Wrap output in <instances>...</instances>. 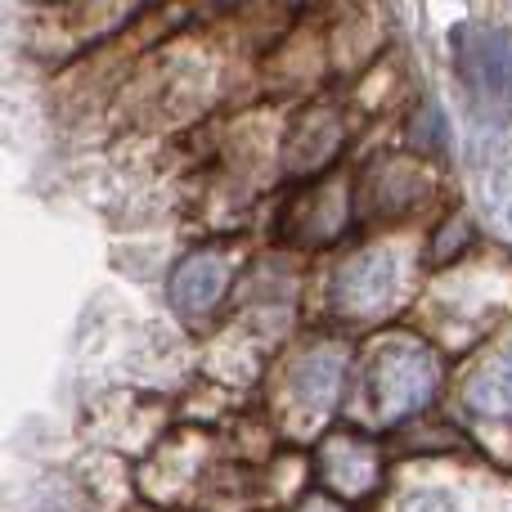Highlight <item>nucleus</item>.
Masks as SVG:
<instances>
[{"label": "nucleus", "instance_id": "1", "mask_svg": "<svg viewBox=\"0 0 512 512\" xmlns=\"http://www.w3.org/2000/svg\"><path fill=\"white\" fill-rule=\"evenodd\" d=\"M436 382H441V369H436V355L427 351L418 337H391L373 351L369 360V405L382 423H405L418 409L432 400Z\"/></svg>", "mask_w": 512, "mask_h": 512}, {"label": "nucleus", "instance_id": "2", "mask_svg": "<svg viewBox=\"0 0 512 512\" xmlns=\"http://www.w3.org/2000/svg\"><path fill=\"white\" fill-rule=\"evenodd\" d=\"M454 63L472 95L508 104L512 99V32L508 27H463L454 36Z\"/></svg>", "mask_w": 512, "mask_h": 512}, {"label": "nucleus", "instance_id": "3", "mask_svg": "<svg viewBox=\"0 0 512 512\" xmlns=\"http://www.w3.org/2000/svg\"><path fill=\"white\" fill-rule=\"evenodd\" d=\"M396 283H400V265L387 248L355 252L351 261L337 270V283H333L337 310H346V315H378V310H387V301L396 297Z\"/></svg>", "mask_w": 512, "mask_h": 512}, {"label": "nucleus", "instance_id": "4", "mask_svg": "<svg viewBox=\"0 0 512 512\" xmlns=\"http://www.w3.org/2000/svg\"><path fill=\"white\" fill-rule=\"evenodd\" d=\"M342 373H346V355L337 351V346H315V351H306L288 369V387H283L288 409L297 418H310V423L324 418L328 409L337 405V396H342Z\"/></svg>", "mask_w": 512, "mask_h": 512}, {"label": "nucleus", "instance_id": "5", "mask_svg": "<svg viewBox=\"0 0 512 512\" xmlns=\"http://www.w3.org/2000/svg\"><path fill=\"white\" fill-rule=\"evenodd\" d=\"M319 477L324 486H333L337 495L346 499H364L373 495L382 477V459H378V445L360 432H337L319 445Z\"/></svg>", "mask_w": 512, "mask_h": 512}, {"label": "nucleus", "instance_id": "6", "mask_svg": "<svg viewBox=\"0 0 512 512\" xmlns=\"http://www.w3.org/2000/svg\"><path fill=\"white\" fill-rule=\"evenodd\" d=\"M225 283H230V261L221 248L189 252L171 274V306L185 319H198L225 297Z\"/></svg>", "mask_w": 512, "mask_h": 512}, {"label": "nucleus", "instance_id": "7", "mask_svg": "<svg viewBox=\"0 0 512 512\" xmlns=\"http://www.w3.org/2000/svg\"><path fill=\"white\" fill-rule=\"evenodd\" d=\"M463 405L481 418H512V355H490L463 382Z\"/></svg>", "mask_w": 512, "mask_h": 512}, {"label": "nucleus", "instance_id": "8", "mask_svg": "<svg viewBox=\"0 0 512 512\" xmlns=\"http://www.w3.org/2000/svg\"><path fill=\"white\" fill-rule=\"evenodd\" d=\"M337 140H342V126H337V117L328 113V108H315V113H306L297 126H292L288 167H292V171L319 167V162H324L328 153L337 149Z\"/></svg>", "mask_w": 512, "mask_h": 512}, {"label": "nucleus", "instance_id": "9", "mask_svg": "<svg viewBox=\"0 0 512 512\" xmlns=\"http://www.w3.org/2000/svg\"><path fill=\"white\" fill-rule=\"evenodd\" d=\"M297 512H337V508L328 504V499H310V504H301Z\"/></svg>", "mask_w": 512, "mask_h": 512}]
</instances>
